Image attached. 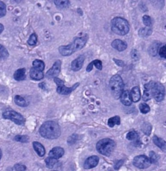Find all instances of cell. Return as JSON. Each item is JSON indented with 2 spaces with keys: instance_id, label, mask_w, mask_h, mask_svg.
Instances as JSON below:
<instances>
[{
  "instance_id": "cell-1",
  "label": "cell",
  "mask_w": 166,
  "mask_h": 171,
  "mask_svg": "<svg viewBox=\"0 0 166 171\" xmlns=\"http://www.w3.org/2000/svg\"><path fill=\"white\" fill-rule=\"evenodd\" d=\"M40 135L47 139H56L61 135V130L58 124L54 121H47L40 127Z\"/></svg>"
},
{
  "instance_id": "cell-2",
  "label": "cell",
  "mask_w": 166,
  "mask_h": 171,
  "mask_svg": "<svg viewBox=\"0 0 166 171\" xmlns=\"http://www.w3.org/2000/svg\"><path fill=\"white\" fill-rule=\"evenodd\" d=\"M111 29L115 34L124 36L129 32L130 25L127 21L123 18L116 17L112 19Z\"/></svg>"
},
{
  "instance_id": "cell-3",
  "label": "cell",
  "mask_w": 166,
  "mask_h": 171,
  "mask_svg": "<svg viewBox=\"0 0 166 171\" xmlns=\"http://www.w3.org/2000/svg\"><path fill=\"white\" fill-rule=\"evenodd\" d=\"M116 147L115 141L110 139H103L98 142L96 148L98 152L105 156H109Z\"/></svg>"
},
{
  "instance_id": "cell-4",
  "label": "cell",
  "mask_w": 166,
  "mask_h": 171,
  "mask_svg": "<svg viewBox=\"0 0 166 171\" xmlns=\"http://www.w3.org/2000/svg\"><path fill=\"white\" fill-rule=\"evenodd\" d=\"M109 87L113 97L116 99L119 98L123 92V82L122 77L117 74L113 75L109 81Z\"/></svg>"
},
{
  "instance_id": "cell-5",
  "label": "cell",
  "mask_w": 166,
  "mask_h": 171,
  "mask_svg": "<svg viewBox=\"0 0 166 171\" xmlns=\"http://www.w3.org/2000/svg\"><path fill=\"white\" fill-rule=\"evenodd\" d=\"M3 117L5 119L11 120L18 125H23L25 122L24 117L15 111H6L3 113Z\"/></svg>"
},
{
  "instance_id": "cell-6",
  "label": "cell",
  "mask_w": 166,
  "mask_h": 171,
  "mask_svg": "<svg viewBox=\"0 0 166 171\" xmlns=\"http://www.w3.org/2000/svg\"><path fill=\"white\" fill-rule=\"evenodd\" d=\"M153 97L157 102L163 101L165 96V87L160 82H155L152 87Z\"/></svg>"
},
{
  "instance_id": "cell-7",
  "label": "cell",
  "mask_w": 166,
  "mask_h": 171,
  "mask_svg": "<svg viewBox=\"0 0 166 171\" xmlns=\"http://www.w3.org/2000/svg\"><path fill=\"white\" fill-rule=\"evenodd\" d=\"M150 159L145 155L137 156L133 160V165L140 169H146L151 164Z\"/></svg>"
},
{
  "instance_id": "cell-8",
  "label": "cell",
  "mask_w": 166,
  "mask_h": 171,
  "mask_svg": "<svg viewBox=\"0 0 166 171\" xmlns=\"http://www.w3.org/2000/svg\"><path fill=\"white\" fill-rule=\"evenodd\" d=\"M61 61L60 60L56 61L53 64V66L46 73V77L51 78L57 77L61 71Z\"/></svg>"
},
{
  "instance_id": "cell-9",
  "label": "cell",
  "mask_w": 166,
  "mask_h": 171,
  "mask_svg": "<svg viewBox=\"0 0 166 171\" xmlns=\"http://www.w3.org/2000/svg\"><path fill=\"white\" fill-rule=\"evenodd\" d=\"M88 36L87 34L85 35L82 37L76 38L74 41L72 42L75 51L79 50L82 48H83L88 42Z\"/></svg>"
},
{
  "instance_id": "cell-10",
  "label": "cell",
  "mask_w": 166,
  "mask_h": 171,
  "mask_svg": "<svg viewBox=\"0 0 166 171\" xmlns=\"http://www.w3.org/2000/svg\"><path fill=\"white\" fill-rule=\"evenodd\" d=\"M58 50L60 54L63 56H70L73 53L76 52L72 43L67 45L60 46L59 47Z\"/></svg>"
},
{
  "instance_id": "cell-11",
  "label": "cell",
  "mask_w": 166,
  "mask_h": 171,
  "mask_svg": "<svg viewBox=\"0 0 166 171\" xmlns=\"http://www.w3.org/2000/svg\"><path fill=\"white\" fill-rule=\"evenodd\" d=\"M99 157L96 156H92L89 157L85 161L84 168L85 169H90L95 168L99 164Z\"/></svg>"
},
{
  "instance_id": "cell-12",
  "label": "cell",
  "mask_w": 166,
  "mask_h": 171,
  "mask_svg": "<svg viewBox=\"0 0 166 171\" xmlns=\"http://www.w3.org/2000/svg\"><path fill=\"white\" fill-rule=\"evenodd\" d=\"M79 85V83H76L74 85L71 87H67L64 86V85H61L58 86L57 88V92L59 94L62 95H68L71 94L73 91H74L76 88Z\"/></svg>"
},
{
  "instance_id": "cell-13",
  "label": "cell",
  "mask_w": 166,
  "mask_h": 171,
  "mask_svg": "<svg viewBox=\"0 0 166 171\" xmlns=\"http://www.w3.org/2000/svg\"><path fill=\"white\" fill-rule=\"evenodd\" d=\"M84 55H80L74 60L71 63V69L74 71H78L81 68L85 61Z\"/></svg>"
},
{
  "instance_id": "cell-14",
  "label": "cell",
  "mask_w": 166,
  "mask_h": 171,
  "mask_svg": "<svg viewBox=\"0 0 166 171\" xmlns=\"http://www.w3.org/2000/svg\"><path fill=\"white\" fill-rule=\"evenodd\" d=\"M112 46L114 49L119 52L123 51L127 48V45L126 42L121 40L120 39H116L112 43Z\"/></svg>"
},
{
  "instance_id": "cell-15",
  "label": "cell",
  "mask_w": 166,
  "mask_h": 171,
  "mask_svg": "<svg viewBox=\"0 0 166 171\" xmlns=\"http://www.w3.org/2000/svg\"><path fill=\"white\" fill-rule=\"evenodd\" d=\"M64 154V150L61 147H56L52 149L49 152V156L56 159L61 158Z\"/></svg>"
},
{
  "instance_id": "cell-16",
  "label": "cell",
  "mask_w": 166,
  "mask_h": 171,
  "mask_svg": "<svg viewBox=\"0 0 166 171\" xmlns=\"http://www.w3.org/2000/svg\"><path fill=\"white\" fill-rule=\"evenodd\" d=\"M122 104L126 106H130L132 104V99L130 94L128 91H124L122 92L120 97Z\"/></svg>"
},
{
  "instance_id": "cell-17",
  "label": "cell",
  "mask_w": 166,
  "mask_h": 171,
  "mask_svg": "<svg viewBox=\"0 0 166 171\" xmlns=\"http://www.w3.org/2000/svg\"><path fill=\"white\" fill-rule=\"evenodd\" d=\"M30 76L32 79L35 80H40L44 77L42 71L36 69L34 67L30 69Z\"/></svg>"
},
{
  "instance_id": "cell-18",
  "label": "cell",
  "mask_w": 166,
  "mask_h": 171,
  "mask_svg": "<svg viewBox=\"0 0 166 171\" xmlns=\"http://www.w3.org/2000/svg\"><path fill=\"white\" fill-rule=\"evenodd\" d=\"M160 45V43L159 41H155L150 45L148 48V52L150 56L155 57L157 55L158 49Z\"/></svg>"
},
{
  "instance_id": "cell-19",
  "label": "cell",
  "mask_w": 166,
  "mask_h": 171,
  "mask_svg": "<svg viewBox=\"0 0 166 171\" xmlns=\"http://www.w3.org/2000/svg\"><path fill=\"white\" fill-rule=\"evenodd\" d=\"M154 143L164 152H166V142L163 139L155 135L153 138Z\"/></svg>"
},
{
  "instance_id": "cell-20",
  "label": "cell",
  "mask_w": 166,
  "mask_h": 171,
  "mask_svg": "<svg viewBox=\"0 0 166 171\" xmlns=\"http://www.w3.org/2000/svg\"><path fill=\"white\" fill-rule=\"evenodd\" d=\"M33 148L35 151L40 157H43L45 154V150L44 147L41 144L38 142H33Z\"/></svg>"
},
{
  "instance_id": "cell-21",
  "label": "cell",
  "mask_w": 166,
  "mask_h": 171,
  "mask_svg": "<svg viewBox=\"0 0 166 171\" xmlns=\"http://www.w3.org/2000/svg\"><path fill=\"white\" fill-rule=\"evenodd\" d=\"M130 94L132 101L133 102H137L140 100V92L139 87L135 86L131 90Z\"/></svg>"
},
{
  "instance_id": "cell-22",
  "label": "cell",
  "mask_w": 166,
  "mask_h": 171,
  "mask_svg": "<svg viewBox=\"0 0 166 171\" xmlns=\"http://www.w3.org/2000/svg\"><path fill=\"white\" fill-rule=\"evenodd\" d=\"M14 78L17 81H21L24 80L26 77V69L25 68H20L18 69L14 74Z\"/></svg>"
},
{
  "instance_id": "cell-23",
  "label": "cell",
  "mask_w": 166,
  "mask_h": 171,
  "mask_svg": "<svg viewBox=\"0 0 166 171\" xmlns=\"http://www.w3.org/2000/svg\"><path fill=\"white\" fill-rule=\"evenodd\" d=\"M152 32L153 31L151 28H149V27H146L140 28L138 32V35L140 37H147L152 34Z\"/></svg>"
},
{
  "instance_id": "cell-24",
  "label": "cell",
  "mask_w": 166,
  "mask_h": 171,
  "mask_svg": "<svg viewBox=\"0 0 166 171\" xmlns=\"http://www.w3.org/2000/svg\"><path fill=\"white\" fill-rule=\"evenodd\" d=\"M54 2L56 7L59 9L66 8L70 5L69 0H54Z\"/></svg>"
},
{
  "instance_id": "cell-25",
  "label": "cell",
  "mask_w": 166,
  "mask_h": 171,
  "mask_svg": "<svg viewBox=\"0 0 166 171\" xmlns=\"http://www.w3.org/2000/svg\"><path fill=\"white\" fill-rule=\"evenodd\" d=\"M14 101L15 104L19 107H26L28 106V104L26 100L20 95H16L14 98Z\"/></svg>"
},
{
  "instance_id": "cell-26",
  "label": "cell",
  "mask_w": 166,
  "mask_h": 171,
  "mask_svg": "<svg viewBox=\"0 0 166 171\" xmlns=\"http://www.w3.org/2000/svg\"><path fill=\"white\" fill-rule=\"evenodd\" d=\"M151 4L156 9L161 10L165 6V0H150Z\"/></svg>"
},
{
  "instance_id": "cell-27",
  "label": "cell",
  "mask_w": 166,
  "mask_h": 171,
  "mask_svg": "<svg viewBox=\"0 0 166 171\" xmlns=\"http://www.w3.org/2000/svg\"><path fill=\"white\" fill-rule=\"evenodd\" d=\"M120 123V118L119 116H115L108 120V125L110 128H113L115 125H119Z\"/></svg>"
},
{
  "instance_id": "cell-28",
  "label": "cell",
  "mask_w": 166,
  "mask_h": 171,
  "mask_svg": "<svg viewBox=\"0 0 166 171\" xmlns=\"http://www.w3.org/2000/svg\"><path fill=\"white\" fill-rule=\"evenodd\" d=\"M45 162L46 166L48 168L52 169L55 165L56 164V162H57V159L53 158L52 157L49 156L45 159Z\"/></svg>"
},
{
  "instance_id": "cell-29",
  "label": "cell",
  "mask_w": 166,
  "mask_h": 171,
  "mask_svg": "<svg viewBox=\"0 0 166 171\" xmlns=\"http://www.w3.org/2000/svg\"><path fill=\"white\" fill-rule=\"evenodd\" d=\"M33 66L36 69H38L39 70L42 71L44 70L45 68L44 63L43 61L39 60V59H36L33 61Z\"/></svg>"
},
{
  "instance_id": "cell-30",
  "label": "cell",
  "mask_w": 166,
  "mask_h": 171,
  "mask_svg": "<svg viewBox=\"0 0 166 171\" xmlns=\"http://www.w3.org/2000/svg\"><path fill=\"white\" fill-rule=\"evenodd\" d=\"M152 125L149 122H145L142 125V130L144 134L146 135H149L152 131Z\"/></svg>"
},
{
  "instance_id": "cell-31",
  "label": "cell",
  "mask_w": 166,
  "mask_h": 171,
  "mask_svg": "<svg viewBox=\"0 0 166 171\" xmlns=\"http://www.w3.org/2000/svg\"><path fill=\"white\" fill-rule=\"evenodd\" d=\"M0 55H1V60L7 59L9 56V54L7 50L2 45H0Z\"/></svg>"
},
{
  "instance_id": "cell-32",
  "label": "cell",
  "mask_w": 166,
  "mask_h": 171,
  "mask_svg": "<svg viewBox=\"0 0 166 171\" xmlns=\"http://www.w3.org/2000/svg\"><path fill=\"white\" fill-rule=\"evenodd\" d=\"M30 138L28 135H16L14 138V140L19 142H23V143H26V142H29Z\"/></svg>"
},
{
  "instance_id": "cell-33",
  "label": "cell",
  "mask_w": 166,
  "mask_h": 171,
  "mask_svg": "<svg viewBox=\"0 0 166 171\" xmlns=\"http://www.w3.org/2000/svg\"><path fill=\"white\" fill-rule=\"evenodd\" d=\"M37 36L35 33H33L31 35L29 39L28 40L27 43L30 46H33L36 44L37 42Z\"/></svg>"
},
{
  "instance_id": "cell-34",
  "label": "cell",
  "mask_w": 166,
  "mask_h": 171,
  "mask_svg": "<svg viewBox=\"0 0 166 171\" xmlns=\"http://www.w3.org/2000/svg\"><path fill=\"white\" fill-rule=\"evenodd\" d=\"M139 108L142 114H147L150 111V108L149 107V105L145 103L140 104L139 105Z\"/></svg>"
},
{
  "instance_id": "cell-35",
  "label": "cell",
  "mask_w": 166,
  "mask_h": 171,
  "mask_svg": "<svg viewBox=\"0 0 166 171\" xmlns=\"http://www.w3.org/2000/svg\"><path fill=\"white\" fill-rule=\"evenodd\" d=\"M137 137H138V135H137V132L133 131L128 132L126 136V139L130 141L135 140L137 138Z\"/></svg>"
},
{
  "instance_id": "cell-36",
  "label": "cell",
  "mask_w": 166,
  "mask_h": 171,
  "mask_svg": "<svg viewBox=\"0 0 166 171\" xmlns=\"http://www.w3.org/2000/svg\"><path fill=\"white\" fill-rule=\"evenodd\" d=\"M150 159L152 163L156 164L159 160V157L155 152H154L153 151H151L150 152Z\"/></svg>"
},
{
  "instance_id": "cell-37",
  "label": "cell",
  "mask_w": 166,
  "mask_h": 171,
  "mask_svg": "<svg viewBox=\"0 0 166 171\" xmlns=\"http://www.w3.org/2000/svg\"><path fill=\"white\" fill-rule=\"evenodd\" d=\"M6 14V5L3 2H0V16L4 17Z\"/></svg>"
},
{
  "instance_id": "cell-38",
  "label": "cell",
  "mask_w": 166,
  "mask_h": 171,
  "mask_svg": "<svg viewBox=\"0 0 166 171\" xmlns=\"http://www.w3.org/2000/svg\"><path fill=\"white\" fill-rule=\"evenodd\" d=\"M144 24L146 27H150L152 25V20L148 15H144L143 17Z\"/></svg>"
},
{
  "instance_id": "cell-39",
  "label": "cell",
  "mask_w": 166,
  "mask_h": 171,
  "mask_svg": "<svg viewBox=\"0 0 166 171\" xmlns=\"http://www.w3.org/2000/svg\"><path fill=\"white\" fill-rule=\"evenodd\" d=\"M130 56L134 61L139 60L140 59V54L136 49H133L130 52Z\"/></svg>"
},
{
  "instance_id": "cell-40",
  "label": "cell",
  "mask_w": 166,
  "mask_h": 171,
  "mask_svg": "<svg viewBox=\"0 0 166 171\" xmlns=\"http://www.w3.org/2000/svg\"><path fill=\"white\" fill-rule=\"evenodd\" d=\"M159 53L161 57L166 59V45H164L161 48Z\"/></svg>"
},
{
  "instance_id": "cell-41",
  "label": "cell",
  "mask_w": 166,
  "mask_h": 171,
  "mask_svg": "<svg viewBox=\"0 0 166 171\" xmlns=\"http://www.w3.org/2000/svg\"><path fill=\"white\" fill-rule=\"evenodd\" d=\"M93 65H95V67L99 69V70H101L102 69V62L99 60H95L93 61Z\"/></svg>"
},
{
  "instance_id": "cell-42",
  "label": "cell",
  "mask_w": 166,
  "mask_h": 171,
  "mask_svg": "<svg viewBox=\"0 0 166 171\" xmlns=\"http://www.w3.org/2000/svg\"><path fill=\"white\" fill-rule=\"evenodd\" d=\"M78 136L77 135H72L70 137V138L68 139V143L69 145H72V144H74L75 142L77 141L78 139Z\"/></svg>"
},
{
  "instance_id": "cell-43",
  "label": "cell",
  "mask_w": 166,
  "mask_h": 171,
  "mask_svg": "<svg viewBox=\"0 0 166 171\" xmlns=\"http://www.w3.org/2000/svg\"><path fill=\"white\" fill-rule=\"evenodd\" d=\"M14 168L16 171H25L26 170V167L21 164H16L14 166Z\"/></svg>"
},
{
  "instance_id": "cell-44",
  "label": "cell",
  "mask_w": 166,
  "mask_h": 171,
  "mask_svg": "<svg viewBox=\"0 0 166 171\" xmlns=\"http://www.w3.org/2000/svg\"><path fill=\"white\" fill-rule=\"evenodd\" d=\"M54 81L56 83V84L58 85V86L64 85V82L63 81L59 79L58 78L56 77L54 78Z\"/></svg>"
},
{
  "instance_id": "cell-45",
  "label": "cell",
  "mask_w": 166,
  "mask_h": 171,
  "mask_svg": "<svg viewBox=\"0 0 166 171\" xmlns=\"http://www.w3.org/2000/svg\"><path fill=\"white\" fill-rule=\"evenodd\" d=\"M139 8H140V9L142 11L145 12H147V6H146V5L144 4V3H143V2H141V3L139 5Z\"/></svg>"
},
{
  "instance_id": "cell-46",
  "label": "cell",
  "mask_w": 166,
  "mask_h": 171,
  "mask_svg": "<svg viewBox=\"0 0 166 171\" xmlns=\"http://www.w3.org/2000/svg\"><path fill=\"white\" fill-rule=\"evenodd\" d=\"M113 61H115V63H116L118 66H121V67L123 66L124 63H123V61L120 60H119V59H116V58H113Z\"/></svg>"
},
{
  "instance_id": "cell-47",
  "label": "cell",
  "mask_w": 166,
  "mask_h": 171,
  "mask_svg": "<svg viewBox=\"0 0 166 171\" xmlns=\"http://www.w3.org/2000/svg\"><path fill=\"white\" fill-rule=\"evenodd\" d=\"M93 65H93V62L92 61L91 63L89 64L88 67L86 68V71H87L88 72H90V71L92 70V69H93Z\"/></svg>"
},
{
  "instance_id": "cell-48",
  "label": "cell",
  "mask_w": 166,
  "mask_h": 171,
  "mask_svg": "<svg viewBox=\"0 0 166 171\" xmlns=\"http://www.w3.org/2000/svg\"><path fill=\"white\" fill-rule=\"evenodd\" d=\"M122 164H123V161H122V160L119 161V162H117V164L115 165V168L116 169H118L121 166Z\"/></svg>"
},
{
  "instance_id": "cell-49",
  "label": "cell",
  "mask_w": 166,
  "mask_h": 171,
  "mask_svg": "<svg viewBox=\"0 0 166 171\" xmlns=\"http://www.w3.org/2000/svg\"><path fill=\"white\" fill-rule=\"evenodd\" d=\"M39 87L40 88H41L42 89H46V85H45V84H44V82H42L41 84H39Z\"/></svg>"
},
{
  "instance_id": "cell-50",
  "label": "cell",
  "mask_w": 166,
  "mask_h": 171,
  "mask_svg": "<svg viewBox=\"0 0 166 171\" xmlns=\"http://www.w3.org/2000/svg\"><path fill=\"white\" fill-rule=\"evenodd\" d=\"M4 26H3V24H0V32H1V33H2L3 30H4Z\"/></svg>"
}]
</instances>
